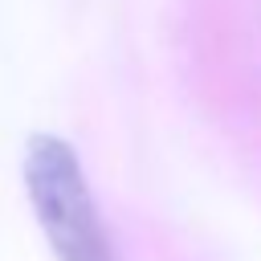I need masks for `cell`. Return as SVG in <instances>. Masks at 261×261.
<instances>
[{"label": "cell", "instance_id": "obj_1", "mask_svg": "<svg viewBox=\"0 0 261 261\" xmlns=\"http://www.w3.org/2000/svg\"><path fill=\"white\" fill-rule=\"evenodd\" d=\"M24 192L57 261H114L98 204L90 196L77 151L57 135L24 143Z\"/></svg>", "mask_w": 261, "mask_h": 261}]
</instances>
